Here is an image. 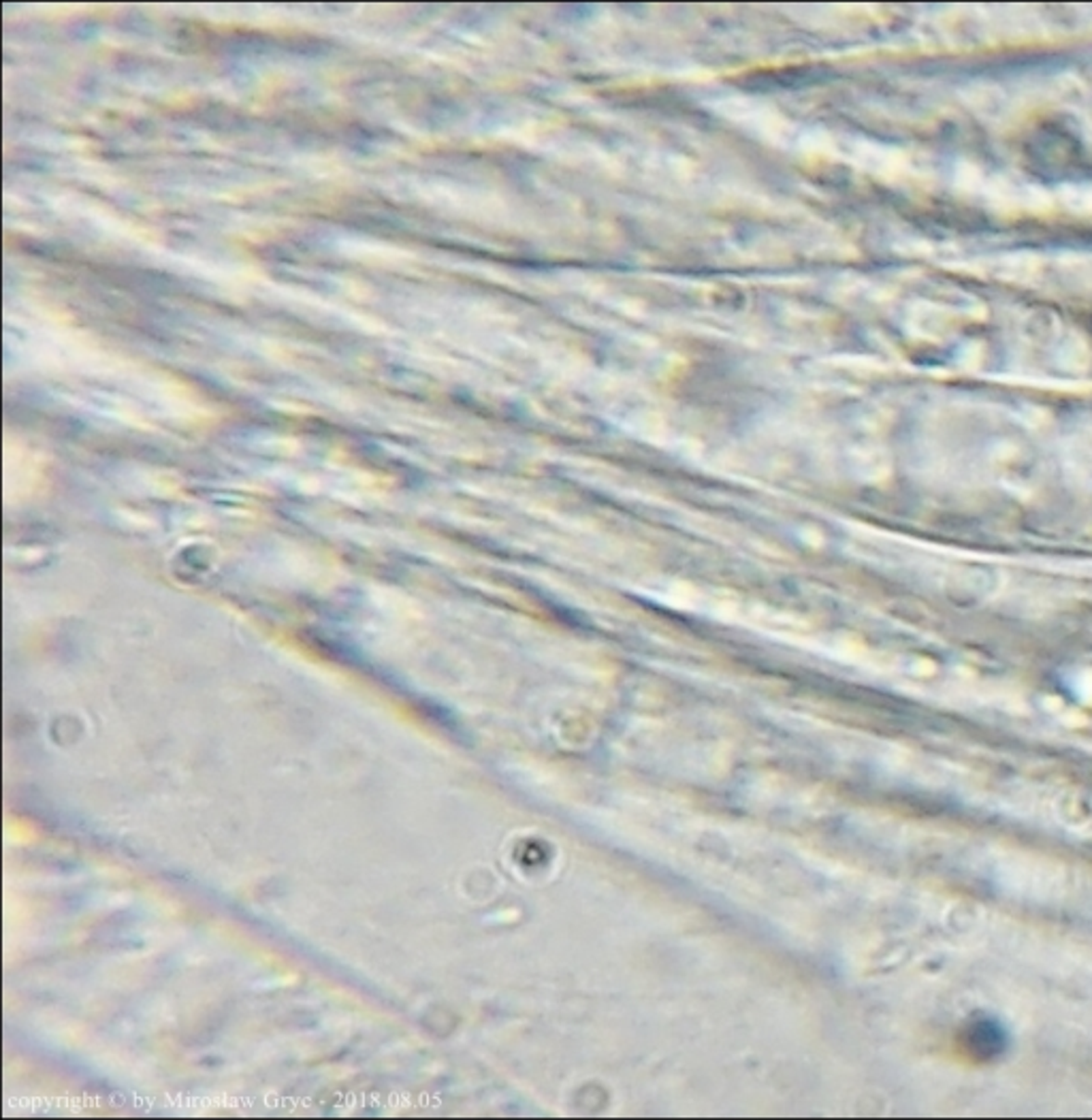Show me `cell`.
I'll list each match as a JSON object with an SVG mask.
<instances>
[{"label": "cell", "mask_w": 1092, "mask_h": 1120, "mask_svg": "<svg viewBox=\"0 0 1092 1120\" xmlns=\"http://www.w3.org/2000/svg\"><path fill=\"white\" fill-rule=\"evenodd\" d=\"M967 1044L971 1048V1052L988 1059V1056H995L1003 1051L1005 1035L995 1023L984 1020V1023H979V1025H971L969 1033H967Z\"/></svg>", "instance_id": "6da1fadb"}]
</instances>
